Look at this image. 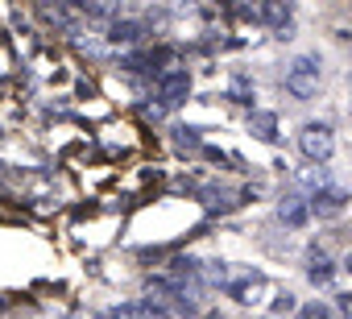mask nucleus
I'll return each instance as SVG.
<instances>
[{
	"label": "nucleus",
	"instance_id": "3",
	"mask_svg": "<svg viewBox=\"0 0 352 319\" xmlns=\"http://www.w3.org/2000/svg\"><path fill=\"white\" fill-rule=\"evenodd\" d=\"M187 96H191V71H187V67H170V71L157 75V100H162V112L187 104Z\"/></svg>",
	"mask_w": 352,
	"mask_h": 319
},
{
	"label": "nucleus",
	"instance_id": "8",
	"mask_svg": "<svg viewBox=\"0 0 352 319\" xmlns=\"http://www.w3.org/2000/svg\"><path fill=\"white\" fill-rule=\"evenodd\" d=\"M145 38V25L141 21H112L108 25V42L112 46H137Z\"/></svg>",
	"mask_w": 352,
	"mask_h": 319
},
{
	"label": "nucleus",
	"instance_id": "1",
	"mask_svg": "<svg viewBox=\"0 0 352 319\" xmlns=\"http://www.w3.org/2000/svg\"><path fill=\"white\" fill-rule=\"evenodd\" d=\"M282 83H286V91H290L294 100H311V96H319V83H323V58H319V54H298V58H290Z\"/></svg>",
	"mask_w": 352,
	"mask_h": 319
},
{
	"label": "nucleus",
	"instance_id": "6",
	"mask_svg": "<svg viewBox=\"0 0 352 319\" xmlns=\"http://www.w3.org/2000/svg\"><path fill=\"white\" fill-rule=\"evenodd\" d=\"M278 220H282L286 228H302V224L311 220V204H307L302 195H282V199H278Z\"/></svg>",
	"mask_w": 352,
	"mask_h": 319
},
{
	"label": "nucleus",
	"instance_id": "19",
	"mask_svg": "<svg viewBox=\"0 0 352 319\" xmlns=\"http://www.w3.org/2000/svg\"><path fill=\"white\" fill-rule=\"evenodd\" d=\"M204 319H224V315H220V311H208V315H204Z\"/></svg>",
	"mask_w": 352,
	"mask_h": 319
},
{
	"label": "nucleus",
	"instance_id": "16",
	"mask_svg": "<svg viewBox=\"0 0 352 319\" xmlns=\"http://www.w3.org/2000/svg\"><path fill=\"white\" fill-rule=\"evenodd\" d=\"M336 311H340L344 319H352V290H344V294H336Z\"/></svg>",
	"mask_w": 352,
	"mask_h": 319
},
{
	"label": "nucleus",
	"instance_id": "21",
	"mask_svg": "<svg viewBox=\"0 0 352 319\" xmlns=\"http://www.w3.org/2000/svg\"><path fill=\"white\" fill-rule=\"evenodd\" d=\"M0 307H5V298H0Z\"/></svg>",
	"mask_w": 352,
	"mask_h": 319
},
{
	"label": "nucleus",
	"instance_id": "15",
	"mask_svg": "<svg viewBox=\"0 0 352 319\" xmlns=\"http://www.w3.org/2000/svg\"><path fill=\"white\" fill-rule=\"evenodd\" d=\"M298 315H302V319H331V311H327L323 302H307V307H298Z\"/></svg>",
	"mask_w": 352,
	"mask_h": 319
},
{
	"label": "nucleus",
	"instance_id": "17",
	"mask_svg": "<svg viewBox=\"0 0 352 319\" xmlns=\"http://www.w3.org/2000/svg\"><path fill=\"white\" fill-rule=\"evenodd\" d=\"M174 133H179V137H174L179 145H191V149L199 145V133H195V129H174Z\"/></svg>",
	"mask_w": 352,
	"mask_h": 319
},
{
	"label": "nucleus",
	"instance_id": "14",
	"mask_svg": "<svg viewBox=\"0 0 352 319\" xmlns=\"http://www.w3.org/2000/svg\"><path fill=\"white\" fill-rule=\"evenodd\" d=\"M208 157H212V162H224L228 170H245V162L236 153H228V149H208Z\"/></svg>",
	"mask_w": 352,
	"mask_h": 319
},
{
	"label": "nucleus",
	"instance_id": "10",
	"mask_svg": "<svg viewBox=\"0 0 352 319\" xmlns=\"http://www.w3.org/2000/svg\"><path fill=\"white\" fill-rule=\"evenodd\" d=\"M249 133L261 141H278V116L274 112H253L249 116Z\"/></svg>",
	"mask_w": 352,
	"mask_h": 319
},
{
	"label": "nucleus",
	"instance_id": "18",
	"mask_svg": "<svg viewBox=\"0 0 352 319\" xmlns=\"http://www.w3.org/2000/svg\"><path fill=\"white\" fill-rule=\"evenodd\" d=\"M344 274H348V278H352V253H348V257H344Z\"/></svg>",
	"mask_w": 352,
	"mask_h": 319
},
{
	"label": "nucleus",
	"instance_id": "5",
	"mask_svg": "<svg viewBox=\"0 0 352 319\" xmlns=\"http://www.w3.org/2000/svg\"><path fill=\"white\" fill-rule=\"evenodd\" d=\"M270 290V278L261 274V270H245L241 278H232L228 282V298H236L241 307H253V302H261V294Z\"/></svg>",
	"mask_w": 352,
	"mask_h": 319
},
{
	"label": "nucleus",
	"instance_id": "7",
	"mask_svg": "<svg viewBox=\"0 0 352 319\" xmlns=\"http://www.w3.org/2000/svg\"><path fill=\"white\" fill-rule=\"evenodd\" d=\"M331 278H336L331 257H327L323 249H311V253H307V282H311V286H331Z\"/></svg>",
	"mask_w": 352,
	"mask_h": 319
},
{
	"label": "nucleus",
	"instance_id": "13",
	"mask_svg": "<svg viewBox=\"0 0 352 319\" xmlns=\"http://www.w3.org/2000/svg\"><path fill=\"white\" fill-rule=\"evenodd\" d=\"M294 311H298V298H294L290 290H278V294H274V315L286 319V315H294Z\"/></svg>",
	"mask_w": 352,
	"mask_h": 319
},
{
	"label": "nucleus",
	"instance_id": "20",
	"mask_svg": "<svg viewBox=\"0 0 352 319\" xmlns=\"http://www.w3.org/2000/svg\"><path fill=\"white\" fill-rule=\"evenodd\" d=\"M261 319H278V315H261Z\"/></svg>",
	"mask_w": 352,
	"mask_h": 319
},
{
	"label": "nucleus",
	"instance_id": "2",
	"mask_svg": "<svg viewBox=\"0 0 352 319\" xmlns=\"http://www.w3.org/2000/svg\"><path fill=\"white\" fill-rule=\"evenodd\" d=\"M298 149H302V157L311 166H323L327 157L336 153V133H331V124L327 120H307L302 129H298Z\"/></svg>",
	"mask_w": 352,
	"mask_h": 319
},
{
	"label": "nucleus",
	"instance_id": "4",
	"mask_svg": "<svg viewBox=\"0 0 352 319\" xmlns=\"http://www.w3.org/2000/svg\"><path fill=\"white\" fill-rule=\"evenodd\" d=\"M311 216H319V220H331V216H340L344 208H348V191L344 187H336V183H323V187H315L311 191Z\"/></svg>",
	"mask_w": 352,
	"mask_h": 319
},
{
	"label": "nucleus",
	"instance_id": "12",
	"mask_svg": "<svg viewBox=\"0 0 352 319\" xmlns=\"http://www.w3.org/2000/svg\"><path fill=\"white\" fill-rule=\"evenodd\" d=\"M204 278H208V286H224L228 290V261H208Z\"/></svg>",
	"mask_w": 352,
	"mask_h": 319
},
{
	"label": "nucleus",
	"instance_id": "9",
	"mask_svg": "<svg viewBox=\"0 0 352 319\" xmlns=\"http://www.w3.org/2000/svg\"><path fill=\"white\" fill-rule=\"evenodd\" d=\"M129 319H170V311L162 307V302H153V298H133V302H124L120 307Z\"/></svg>",
	"mask_w": 352,
	"mask_h": 319
},
{
	"label": "nucleus",
	"instance_id": "11",
	"mask_svg": "<svg viewBox=\"0 0 352 319\" xmlns=\"http://www.w3.org/2000/svg\"><path fill=\"white\" fill-rule=\"evenodd\" d=\"M228 96H232L236 104H245V108H253V83H249L245 75H236V79H232V87H228Z\"/></svg>",
	"mask_w": 352,
	"mask_h": 319
}]
</instances>
